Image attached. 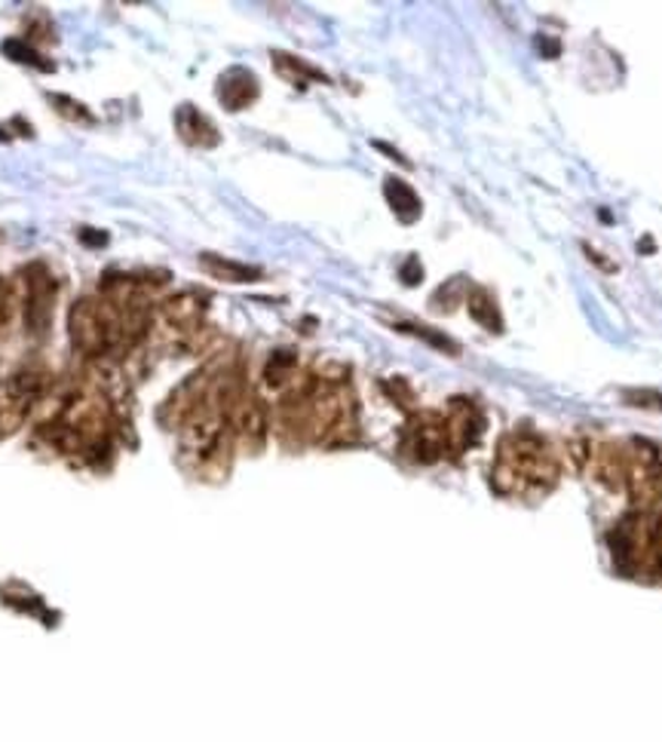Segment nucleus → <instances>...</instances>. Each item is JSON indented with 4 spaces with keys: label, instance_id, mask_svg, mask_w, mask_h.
I'll list each match as a JSON object with an SVG mask.
<instances>
[{
    "label": "nucleus",
    "instance_id": "nucleus-7",
    "mask_svg": "<svg viewBox=\"0 0 662 742\" xmlns=\"http://www.w3.org/2000/svg\"><path fill=\"white\" fill-rule=\"evenodd\" d=\"M200 271L212 276V279H218V283H239V286H243V283H258L264 276L261 267L234 262V258L215 255V252H203V255H200Z\"/></svg>",
    "mask_w": 662,
    "mask_h": 742
},
{
    "label": "nucleus",
    "instance_id": "nucleus-4",
    "mask_svg": "<svg viewBox=\"0 0 662 742\" xmlns=\"http://www.w3.org/2000/svg\"><path fill=\"white\" fill-rule=\"evenodd\" d=\"M209 298L203 292H179L160 301V317L172 331H179V338H188L193 331L203 329Z\"/></svg>",
    "mask_w": 662,
    "mask_h": 742
},
{
    "label": "nucleus",
    "instance_id": "nucleus-16",
    "mask_svg": "<svg viewBox=\"0 0 662 742\" xmlns=\"http://www.w3.org/2000/svg\"><path fill=\"white\" fill-rule=\"evenodd\" d=\"M626 399H629V405H638V409H653V412H662L660 393H650V390H629Z\"/></svg>",
    "mask_w": 662,
    "mask_h": 742
},
{
    "label": "nucleus",
    "instance_id": "nucleus-15",
    "mask_svg": "<svg viewBox=\"0 0 662 742\" xmlns=\"http://www.w3.org/2000/svg\"><path fill=\"white\" fill-rule=\"evenodd\" d=\"M46 98H50V105H55V110H58L62 117H68L71 124H81V126L96 124L93 110L86 108V105H81V102H74V98H68V96H55V93H50Z\"/></svg>",
    "mask_w": 662,
    "mask_h": 742
},
{
    "label": "nucleus",
    "instance_id": "nucleus-8",
    "mask_svg": "<svg viewBox=\"0 0 662 742\" xmlns=\"http://www.w3.org/2000/svg\"><path fill=\"white\" fill-rule=\"evenodd\" d=\"M384 197L386 203H389V209H393V215H396L402 224H414V221L420 219V212H424L417 191H414L408 181L396 179V176H389V179L384 181Z\"/></svg>",
    "mask_w": 662,
    "mask_h": 742
},
{
    "label": "nucleus",
    "instance_id": "nucleus-3",
    "mask_svg": "<svg viewBox=\"0 0 662 742\" xmlns=\"http://www.w3.org/2000/svg\"><path fill=\"white\" fill-rule=\"evenodd\" d=\"M71 344L86 357H110V329L102 298H81L68 310Z\"/></svg>",
    "mask_w": 662,
    "mask_h": 742
},
{
    "label": "nucleus",
    "instance_id": "nucleus-1",
    "mask_svg": "<svg viewBox=\"0 0 662 742\" xmlns=\"http://www.w3.org/2000/svg\"><path fill=\"white\" fill-rule=\"evenodd\" d=\"M19 301H22V326L31 338H43L53 326L58 279L43 262H31L19 274Z\"/></svg>",
    "mask_w": 662,
    "mask_h": 742
},
{
    "label": "nucleus",
    "instance_id": "nucleus-5",
    "mask_svg": "<svg viewBox=\"0 0 662 742\" xmlns=\"http://www.w3.org/2000/svg\"><path fill=\"white\" fill-rule=\"evenodd\" d=\"M215 96L227 110H243L261 96V86H258V77L252 71L243 68V65H234V68H227L218 77Z\"/></svg>",
    "mask_w": 662,
    "mask_h": 742
},
{
    "label": "nucleus",
    "instance_id": "nucleus-6",
    "mask_svg": "<svg viewBox=\"0 0 662 742\" xmlns=\"http://www.w3.org/2000/svg\"><path fill=\"white\" fill-rule=\"evenodd\" d=\"M175 132H179V138L184 145L200 148V151H209V148H215L221 141L218 126L212 124L196 105H181V108L175 110Z\"/></svg>",
    "mask_w": 662,
    "mask_h": 742
},
{
    "label": "nucleus",
    "instance_id": "nucleus-11",
    "mask_svg": "<svg viewBox=\"0 0 662 742\" xmlns=\"http://www.w3.org/2000/svg\"><path fill=\"white\" fill-rule=\"evenodd\" d=\"M301 374H298V353L295 350H274L267 365H264V381L270 386H289L295 384Z\"/></svg>",
    "mask_w": 662,
    "mask_h": 742
},
{
    "label": "nucleus",
    "instance_id": "nucleus-10",
    "mask_svg": "<svg viewBox=\"0 0 662 742\" xmlns=\"http://www.w3.org/2000/svg\"><path fill=\"white\" fill-rule=\"evenodd\" d=\"M274 68L282 81H289L291 86H298V89H303L307 83L313 81L329 83V77H325L319 68H313L310 62H303V59H298V55L291 53H279V50L274 53Z\"/></svg>",
    "mask_w": 662,
    "mask_h": 742
},
{
    "label": "nucleus",
    "instance_id": "nucleus-17",
    "mask_svg": "<svg viewBox=\"0 0 662 742\" xmlns=\"http://www.w3.org/2000/svg\"><path fill=\"white\" fill-rule=\"evenodd\" d=\"M420 279H424V267H420L417 258H408V262L402 264V283L405 286H417Z\"/></svg>",
    "mask_w": 662,
    "mask_h": 742
},
{
    "label": "nucleus",
    "instance_id": "nucleus-2",
    "mask_svg": "<svg viewBox=\"0 0 662 742\" xmlns=\"http://www.w3.org/2000/svg\"><path fill=\"white\" fill-rule=\"evenodd\" d=\"M46 390V371L22 369L0 381V439L22 424Z\"/></svg>",
    "mask_w": 662,
    "mask_h": 742
},
{
    "label": "nucleus",
    "instance_id": "nucleus-9",
    "mask_svg": "<svg viewBox=\"0 0 662 742\" xmlns=\"http://www.w3.org/2000/svg\"><path fill=\"white\" fill-rule=\"evenodd\" d=\"M467 310H469V317L476 319L484 331H494V335L503 331V317H500L496 298L488 289H482V286H469Z\"/></svg>",
    "mask_w": 662,
    "mask_h": 742
},
{
    "label": "nucleus",
    "instance_id": "nucleus-12",
    "mask_svg": "<svg viewBox=\"0 0 662 742\" xmlns=\"http://www.w3.org/2000/svg\"><path fill=\"white\" fill-rule=\"evenodd\" d=\"M15 317H22V301H19V286L0 276V341L10 335Z\"/></svg>",
    "mask_w": 662,
    "mask_h": 742
},
{
    "label": "nucleus",
    "instance_id": "nucleus-13",
    "mask_svg": "<svg viewBox=\"0 0 662 742\" xmlns=\"http://www.w3.org/2000/svg\"><path fill=\"white\" fill-rule=\"evenodd\" d=\"M396 331H405V335H414V338H420V341H427L429 347H436V350H445V353H451L457 357L460 353V344L451 341L448 335H441V331L429 329V326H414V322H396Z\"/></svg>",
    "mask_w": 662,
    "mask_h": 742
},
{
    "label": "nucleus",
    "instance_id": "nucleus-14",
    "mask_svg": "<svg viewBox=\"0 0 662 742\" xmlns=\"http://www.w3.org/2000/svg\"><path fill=\"white\" fill-rule=\"evenodd\" d=\"M0 50H3V55H10L13 62H22V65H34V68H53L46 59L41 55V50H34L31 43L25 41V38H10V41L0 43Z\"/></svg>",
    "mask_w": 662,
    "mask_h": 742
}]
</instances>
